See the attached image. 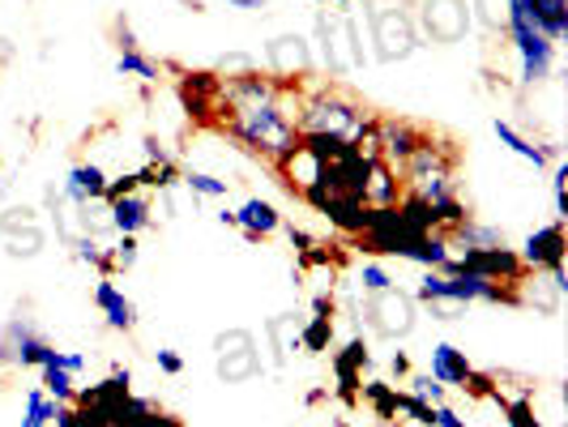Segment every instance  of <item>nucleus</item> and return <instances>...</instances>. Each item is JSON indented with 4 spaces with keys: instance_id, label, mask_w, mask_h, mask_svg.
<instances>
[{
    "instance_id": "obj_38",
    "label": "nucleus",
    "mask_w": 568,
    "mask_h": 427,
    "mask_svg": "<svg viewBox=\"0 0 568 427\" xmlns=\"http://www.w3.org/2000/svg\"><path fill=\"white\" fill-rule=\"evenodd\" d=\"M115 43H120V52H133V48H142V43H138V34H133V27H129L124 18H115Z\"/></svg>"
},
{
    "instance_id": "obj_4",
    "label": "nucleus",
    "mask_w": 568,
    "mask_h": 427,
    "mask_svg": "<svg viewBox=\"0 0 568 427\" xmlns=\"http://www.w3.org/2000/svg\"><path fill=\"white\" fill-rule=\"evenodd\" d=\"M368 27H372V43H376V60H381V64L415 57V52L424 48L415 18L402 13V9H368Z\"/></svg>"
},
{
    "instance_id": "obj_11",
    "label": "nucleus",
    "mask_w": 568,
    "mask_h": 427,
    "mask_svg": "<svg viewBox=\"0 0 568 427\" xmlns=\"http://www.w3.org/2000/svg\"><path fill=\"white\" fill-rule=\"evenodd\" d=\"M265 57H270V78H278V82H291L295 73L300 78L313 73V52H308V43L300 34H278L265 48Z\"/></svg>"
},
{
    "instance_id": "obj_15",
    "label": "nucleus",
    "mask_w": 568,
    "mask_h": 427,
    "mask_svg": "<svg viewBox=\"0 0 568 427\" xmlns=\"http://www.w3.org/2000/svg\"><path fill=\"white\" fill-rule=\"evenodd\" d=\"M108 214H112L108 223H112L120 235H142V231L154 223V197L138 189V193H129V197L112 201V205H108Z\"/></svg>"
},
{
    "instance_id": "obj_6",
    "label": "nucleus",
    "mask_w": 568,
    "mask_h": 427,
    "mask_svg": "<svg viewBox=\"0 0 568 427\" xmlns=\"http://www.w3.org/2000/svg\"><path fill=\"white\" fill-rule=\"evenodd\" d=\"M457 270H470V274H479V278H491V283H505V286H517L530 270L521 265V256L517 248L509 244H500V248H466L462 256H454Z\"/></svg>"
},
{
    "instance_id": "obj_43",
    "label": "nucleus",
    "mask_w": 568,
    "mask_h": 427,
    "mask_svg": "<svg viewBox=\"0 0 568 427\" xmlns=\"http://www.w3.org/2000/svg\"><path fill=\"white\" fill-rule=\"evenodd\" d=\"M227 4H235V9H248V13L265 9V0H227Z\"/></svg>"
},
{
    "instance_id": "obj_25",
    "label": "nucleus",
    "mask_w": 568,
    "mask_h": 427,
    "mask_svg": "<svg viewBox=\"0 0 568 427\" xmlns=\"http://www.w3.org/2000/svg\"><path fill=\"white\" fill-rule=\"evenodd\" d=\"M39 376H43V380H39V385H43V394H48L52 401H73V398H78L73 372H64L57 359H52V364H43V368H39Z\"/></svg>"
},
{
    "instance_id": "obj_14",
    "label": "nucleus",
    "mask_w": 568,
    "mask_h": 427,
    "mask_svg": "<svg viewBox=\"0 0 568 427\" xmlns=\"http://www.w3.org/2000/svg\"><path fill=\"white\" fill-rule=\"evenodd\" d=\"M103 189H108V171L99 167V163H78V167H69L64 175V193L60 197L69 201V205H94V201H103Z\"/></svg>"
},
{
    "instance_id": "obj_27",
    "label": "nucleus",
    "mask_w": 568,
    "mask_h": 427,
    "mask_svg": "<svg viewBox=\"0 0 568 427\" xmlns=\"http://www.w3.org/2000/svg\"><path fill=\"white\" fill-rule=\"evenodd\" d=\"M52 415H57V401L39 389H27V415H22V427H52Z\"/></svg>"
},
{
    "instance_id": "obj_13",
    "label": "nucleus",
    "mask_w": 568,
    "mask_h": 427,
    "mask_svg": "<svg viewBox=\"0 0 568 427\" xmlns=\"http://www.w3.org/2000/svg\"><path fill=\"white\" fill-rule=\"evenodd\" d=\"M180 99H184V108L189 115H197L205 120L210 112H219V99H223V78L219 73H184L180 78Z\"/></svg>"
},
{
    "instance_id": "obj_20",
    "label": "nucleus",
    "mask_w": 568,
    "mask_h": 427,
    "mask_svg": "<svg viewBox=\"0 0 568 427\" xmlns=\"http://www.w3.org/2000/svg\"><path fill=\"white\" fill-rule=\"evenodd\" d=\"M470 372H475V364L466 359V350H457L454 342H436V346H432V372H427L432 380L462 389V385L470 380Z\"/></svg>"
},
{
    "instance_id": "obj_44",
    "label": "nucleus",
    "mask_w": 568,
    "mask_h": 427,
    "mask_svg": "<svg viewBox=\"0 0 568 427\" xmlns=\"http://www.w3.org/2000/svg\"><path fill=\"white\" fill-rule=\"evenodd\" d=\"M219 223H223V227H235V210L223 205V210H219Z\"/></svg>"
},
{
    "instance_id": "obj_34",
    "label": "nucleus",
    "mask_w": 568,
    "mask_h": 427,
    "mask_svg": "<svg viewBox=\"0 0 568 427\" xmlns=\"http://www.w3.org/2000/svg\"><path fill=\"white\" fill-rule=\"evenodd\" d=\"M402 415H410L415 424H424V427H436V406L424 398H415V394H402Z\"/></svg>"
},
{
    "instance_id": "obj_10",
    "label": "nucleus",
    "mask_w": 568,
    "mask_h": 427,
    "mask_svg": "<svg viewBox=\"0 0 568 427\" xmlns=\"http://www.w3.org/2000/svg\"><path fill=\"white\" fill-rule=\"evenodd\" d=\"M372 364L368 338L355 334V338L342 346L334 355V380H338V401L342 406H359V389H364V368Z\"/></svg>"
},
{
    "instance_id": "obj_22",
    "label": "nucleus",
    "mask_w": 568,
    "mask_h": 427,
    "mask_svg": "<svg viewBox=\"0 0 568 427\" xmlns=\"http://www.w3.org/2000/svg\"><path fill=\"white\" fill-rule=\"evenodd\" d=\"M359 401H368L372 415H376L381 424H398L402 394L394 389V385H385V380H364V389H359Z\"/></svg>"
},
{
    "instance_id": "obj_5",
    "label": "nucleus",
    "mask_w": 568,
    "mask_h": 427,
    "mask_svg": "<svg viewBox=\"0 0 568 427\" xmlns=\"http://www.w3.org/2000/svg\"><path fill=\"white\" fill-rule=\"evenodd\" d=\"M52 359H57V346L43 338L27 316H13L0 329V364H9V368H43Z\"/></svg>"
},
{
    "instance_id": "obj_29",
    "label": "nucleus",
    "mask_w": 568,
    "mask_h": 427,
    "mask_svg": "<svg viewBox=\"0 0 568 427\" xmlns=\"http://www.w3.org/2000/svg\"><path fill=\"white\" fill-rule=\"evenodd\" d=\"M551 201H556V223L568 218V163L556 159L551 163Z\"/></svg>"
},
{
    "instance_id": "obj_36",
    "label": "nucleus",
    "mask_w": 568,
    "mask_h": 427,
    "mask_svg": "<svg viewBox=\"0 0 568 427\" xmlns=\"http://www.w3.org/2000/svg\"><path fill=\"white\" fill-rule=\"evenodd\" d=\"M427 313L436 316V321H462V316L470 313L466 304H457V299H436V304H424Z\"/></svg>"
},
{
    "instance_id": "obj_17",
    "label": "nucleus",
    "mask_w": 568,
    "mask_h": 427,
    "mask_svg": "<svg viewBox=\"0 0 568 427\" xmlns=\"http://www.w3.org/2000/svg\"><path fill=\"white\" fill-rule=\"evenodd\" d=\"M496 129V138H500V145H509L517 159H526V163H535V171L542 167H551L556 159H560V145H551V142H530L526 133H517L509 120H496L491 124Z\"/></svg>"
},
{
    "instance_id": "obj_21",
    "label": "nucleus",
    "mask_w": 568,
    "mask_h": 427,
    "mask_svg": "<svg viewBox=\"0 0 568 427\" xmlns=\"http://www.w3.org/2000/svg\"><path fill=\"white\" fill-rule=\"evenodd\" d=\"M521 4H526V18H530L551 43H560L568 34V0H521Z\"/></svg>"
},
{
    "instance_id": "obj_32",
    "label": "nucleus",
    "mask_w": 568,
    "mask_h": 427,
    "mask_svg": "<svg viewBox=\"0 0 568 427\" xmlns=\"http://www.w3.org/2000/svg\"><path fill=\"white\" fill-rule=\"evenodd\" d=\"M359 286H364V295H376V291H389L394 278H389V270H385L381 261H368V265L359 270Z\"/></svg>"
},
{
    "instance_id": "obj_24",
    "label": "nucleus",
    "mask_w": 568,
    "mask_h": 427,
    "mask_svg": "<svg viewBox=\"0 0 568 427\" xmlns=\"http://www.w3.org/2000/svg\"><path fill=\"white\" fill-rule=\"evenodd\" d=\"M69 244H73V256H78V261H85V265H94V270H99V278H115L112 248H103L94 235H73Z\"/></svg>"
},
{
    "instance_id": "obj_9",
    "label": "nucleus",
    "mask_w": 568,
    "mask_h": 427,
    "mask_svg": "<svg viewBox=\"0 0 568 427\" xmlns=\"http://www.w3.org/2000/svg\"><path fill=\"white\" fill-rule=\"evenodd\" d=\"M565 248H568L565 223H547V227L526 235V244L517 248V256H521V265H526V270L556 274V270H565Z\"/></svg>"
},
{
    "instance_id": "obj_41",
    "label": "nucleus",
    "mask_w": 568,
    "mask_h": 427,
    "mask_svg": "<svg viewBox=\"0 0 568 427\" xmlns=\"http://www.w3.org/2000/svg\"><path fill=\"white\" fill-rule=\"evenodd\" d=\"M389 368L398 372V380H406V376H410V355H406V350H394V359H389Z\"/></svg>"
},
{
    "instance_id": "obj_1",
    "label": "nucleus",
    "mask_w": 568,
    "mask_h": 427,
    "mask_svg": "<svg viewBox=\"0 0 568 427\" xmlns=\"http://www.w3.org/2000/svg\"><path fill=\"white\" fill-rule=\"evenodd\" d=\"M291 115H295V129L300 133H321V138H342V142H359L372 129V120H376L359 99H351L338 85L313 90L308 99L295 103Z\"/></svg>"
},
{
    "instance_id": "obj_35",
    "label": "nucleus",
    "mask_w": 568,
    "mask_h": 427,
    "mask_svg": "<svg viewBox=\"0 0 568 427\" xmlns=\"http://www.w3.org/2000/svg\"><path fill=\"white\" fill-rule=\"evenodd\" d=\"M129 193H138V175L133 171H124V175H108V189H103V205H112V201L129 197Z\"/></svg>"
},
{
    "instance_id": "obj_19",
    "label": "nucleus",
    "mask_w": 568,
    "mask_h": 427,
    "mask_svg": "<svg viewBox=\"0 0 568 427\" xmlns=\"http://www.w3.org/2000/svg\"><path fill=\"white\" fill-rule=\"evenodd\" d=\"M402 197V180L398 171L389 167L385 159H368V180H364V201H368V210H385V205H398Z\"/></svg>"
},
{
    "instance_id": "obj_8",
    "label": "nucleus",
    "mask_w": 568,
    "mask_h": 427,
    "mask_svg": "<svg viewBox=\"0 0 568 427\" xmlns=\"http://www.w3.org/2000/svg\"><path fill=\"white\" fill-rule=\"evenodd\" d=\"M419 22H424V34L432 43H462L475 13L466 9V0H424Z\"/></svg>"
},
{
    "instance_id": "obj_46",
    "label": "nucleus",
    "mask_w": 568,
    "mask_h": 427,
    "mask_svg": "<svg viewBox=\"0 0 568 427\" xmlns=\"http://www.w3.org/2000/svg\"><path fill=\"white\" fill-rule=\"evenodd\" d=\"M0 167H4V159H0Z\"/></svg>"
},
{
    "instance_id": "obj_23",
    "label": "nucleus",
    "mask_w": 568,
    "mask_h": 427,
    "mask_svg": "<svg viewBox=\"0 0 568 427\" xmlns=\"http://www.w3.org/2000/svg\"><path fill=\"white\" fill-rule=\"evenodd\" d=\"M115 73H120V78H138L142 85H154L159 78H163V69H159L154 60L145 57L142 48H133V52H120V57H115Z\"/></svg>"
},
{
    "instance_id": "obj_3",
    "label": "nucleus",
    "mask_w": 568,
    "mask_h": 427,
    "mask_svg": "<svg viewBox=\"0 0 568 427\" xmlns=\"http://www.w3.org/2000/svg\"><path fill=\"white\" fill-rule=\"evenodd\" d=\"M359 321H364V329H368L372 338H385V342L406 338V334L415 329V299H410L406 291H398V286L364 295Z\"/></svg>"
},
{
    "instance_id": "obj_31",
    "label": "nucleus",
    "mask_w": 568,
    "mask_h": 427,
    "mask_svg": "<svg viewBox=\"0 0 568 427\" xmlns=\"http://www.w3.org/2000/svg\"><path fill=\"white\" fill-rule=\"evenodd\" d=\"M475 9H479V22L487 30L509 27V0H475Z\"/></svg>"
},
{
    "instance_id": "obj_7",
    "label": "nucleus",
    "mask_w": 568,
    "mask_h": 427,
    "mask_svg": "<svg viewBox=\"0 0 568 427\" xmlns=\"http://www.w3.org/2000/svg\"><path fill=\"white\" fill-rule=\"evenodd\" d=\"M214 350H219V376H223L227 385L253 380L256 372H261V355H256V342L248 329L219 334V338H214Z\"/></svg>"
},
{
    "instance_id": "obj_37",
    "label": "nucleus",
    "mask_w": 568,
    "mask_h": 427,
    "mask_svg": "<svg viewBox=\"0 0 568 427\" xmlns=\"http://www.w3.org/2000/svg\"><path fill=\"white\" fill-rule=\"evenodd\" d=\"M154 364H159V372H168V376H180V372H184V359H180L171 346L154 350Z\"/></svg>"
},
{
    "instance_id": "obj_45",
    "label": "nucleus",
    "mask_w": 568,
    "mask_h": 427,
    "mask_svg": "<svg viewBox=\"0 0 568 427\" xmlns=\"http://www.w3.org/2000/svg\"><path fill=\"white\" fill-rule=\"evenodd\" d=\"M334 427H351V424H346V419H338V424H334Z\"/></svg>"
},
{
    "instance_id": "obj_12",
    "label": "nucleus",
    "mask_w": 568,
    "mask_h": 427,
    "mask_svg": "<svg viewBox=\"0 0 568 427\" xmlns=\"http://www.w3.org/2000/svg\"><path fill=\"white\" fill-rule=\"evenodd\" d=\"M94 308L103 313L108 329H115V334H133L138 329V304L115 286V278H99L94 283Z\"/></svg>"
},
{
    "instance_id": "obj_26",
    "label": "nucleus",
    "mask_w": 568,
    "mask_h": 427,
    "mask_svg": "<svg viewBox=\"0 0 568 427\" xmlns=\"http://www.w3.org/2000/svg\"><path fill=\"white\" fill-rule=\"evenodd\" d=\"M180 184H184L193 197H227V193H231V180H219V175L197 171V167L180 171Z\"/></svg>"
},
{
    "instance_id": "obj_18",
    "label": "nucleus",
    "mask_w": 568,
    "mask_h": 427,
    "mask_svg": "<svg viewBox=\"0 0 568 427\" xmlns=\"http://www.w3.org/2000/svg\"><path fill=\"white\" fill-rule=\"evenodd\" d=\"M329 342H334V295H316L313 316H308V325L300 329V350L321 355V350H329Z\"/></svg>"
},
{
    "instance_id": "obj_16",
    "label": "nucleus",
    "mask_w": 568,
    "mask_h": 427,
    "mask_svg": "<svg viewBox=\"0 0 568 427\" xmlns=\"http://www.w3.org/2000/svg\"><path fill=\"white\" fill-rule=\"evenodd\" d=\"M235 227L244 231V240H265V235H274V231L283 227V214H278V205L265 197H248L240 210H235Z\"/></svg>"
},
{
    "instance_id": "obj_42",
    "label": "nucleus",
    "mask_w": 568,
    "mask_h": 427,
    "mask_svg": "<svg viewBox=\"0 0 568 427\" xmlns=\"http://www.w3.org/2000/svg\"><path fill=\"white\" fill-rule=\"evenodd\" d=\"M9 60H13V43H9V39H4V34H0V69H4V64H9Z\"/></svg>"
},
{
    "instance_id": "obj_40",
    "label": "nucleus",
    "mask_w": 568,
    "mask_h": 427,
    "mask_svg": "<svg viewBox=\"0 0 568 427\" xmlns=\"http://www.w3.org/2000/svg\"><path fill=\"white\" fill-rule=\"evenodd\" d=\"M436 427H466V419H457L454 406H445V401H440V406H436Z\"/></svg>"
},
{
    "instance_id": "obj_39",
    "label": "nucleus",
    "mask_w": 568,
    "mask_h": 427,
    "mask_svg": "<svg viewBox=\"0 0 568 427\" xmlns=\"http://www.w3.org/2000/svg\"><path fill=\"white\" fill-rule=\"evenodd\" d=\"M57 364L64 372H73V376H78V372L85 368V355H82V350H57Z\"/></svg>"
},
{
    "instance_id": "obj_28",
    "label": "nucleus",
    "mask_w": 568,
    "mask_h": 427,
    "mask_svg": "<svg viewBox=\"0 0 568 427\" xmlns=\"http://www.w3.org/2000/svg\"><path fill=\"white\" fill-rule=\"evenodd\" d=\"M491 401H500V410H505L509 427H542L530 398H491Z\"/></svg>"
},
{
    "instance_id": "obj_30",
    "label": "nucleus",
    "mask_w": 568,
    "mask_h": 427,
    "mask_svg": "<svg viewBox=\"0 0 568 427\" xmlns=\"http://www.w3.org/2000/svg\"><path fill=\"white\" fill-rule=\"evenodd\" d=\"M138 256H142L138 235H120V244L112 248V270H115V274H129V270L138 265Z\"/></svg>"
},
{
    "instance_id": "obj_33",
    "label": "nucleus",
    "mask_w": 568,
    "mask_h": 427,
    "mask_svg": "<svg viewBox=\"0 0 568 427\" xmlns=\"http://www.w3.org/2000/svg\"><path fill=\"white\" fill-rule=\"evenodd\" d=\"M406 385H410L406 394L432 401V406H440V401H445V385H440V380H432V376H406Z\"/></svg>"
},
{
    "instance_id": "obj_2",
    "label": "nucleus",
    "mask_w": 568,
    "mask_h": 427,
    "mask_svg": "<svg viewBox=\"0 0 568 427\" xmlns=\"http://www.w3.org/2000/svg\"><path fill=\"white\" fill-rule=\"evenodd\" d=\"M505 34L513 39V52H517V64H521V85H539L551 78L556 69V43L542 34L530 18H526V4L521 0H509V27Z\"/></svg>"
}]
</instances>
